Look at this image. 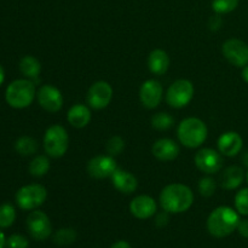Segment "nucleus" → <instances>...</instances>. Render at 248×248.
I'll use <instances>...</instances> for the list:
<instances>
[{"label": "nucleus", "instance_id": "obj_1", "mask_svg": "<svg viewBox=\"0 0 248 248\" xmlns=\"http://www.w3.org/2000/svg\"><path fill=\"white\" fill-rule=\"evenodd\" d=\"M194 194L189 186L173 183L165 186L160 194V205L167 213H183L191 207Z\"/></svg>", "mask_w": 248, "mask_h": 248}, {"label": "nucleus", "instance_id": "obj_2", "mask_svg": "<svg viewBox=\"0 0 248 248\" xmlns=\"http://www.w3.org/2000/svg\"><path fill=\"white\" fill-rule=\"evenodd\" d=\"M239 212L228 206L216 208L207 219V229L215 237H227L237 229Z\"/></svg>", "mask_w": 248, "mask_h": 248}, {"label": "nucleus", "instance_id": "obj_3", "mask_svg": "<svg viewBox=\"0 0 248 248\" xmlns=\"http://www.w3.org/2000/svg\"><path fill=\"white\" fill-rule=\"evenodd\" d=\"M36 96L35 85L28 79H18L12 81L5 92L7 104L15 109H23L33 103Z\"/></svg>", "mask_w": 248, "mask_h": 248}, {"label": "nucleus", "instance_id": "obj_4", "mask_svg": "<svg viewBox=\"0 0 248 248\" xmlns=\"http://www.w3.org/2000/svg\"><path fill=\"white\" fill-rule=\"evenodd\" d=\"M207 127L205 123L198 118H186L179 124L178 140L184 147L198 148L202 144L207 138Z\"/></svg>", "mask_w": 248, "mask_h": 248}, {"label": "nucleus", "instance_id": "obj_5", "mask_svg": "<svg viewBox=\"0 0 248 248\" xmlns=\"http://www.w3.org/2000/svg\"><path fill=\"white\" fill-rule=\"evenodd\" d=\"M69 137L65 128L61 125H52L44 136V149L51 157H61L67 153Z\"/></svg>", "mask_w": 248, "mask_h": 248}, {"label": "nucleus", "instance_id": "obj_6", "mask_svg": "<svg viewBox=\"0 0 248 248\" xmlns=\"http://www.w3.org/2000/svg\"><path fill=\"white\" fill-rule=\"evenodd\" d=\"M47 190L40 184H28L16 193V202L19 208L26 211L35 210L45 202Z\"/></svg>", "mask_w": 248, "mask_h": 248}, {"label": "nucleus", "instance_id": "obj_7", "mask_svg": "<svg viewBox=\"0 0 248 248\" xmlns=\"http://www.w3.org/2000/svg\"><path fill=\"white\" fill-rule=\"evenodd\" d=\"M193 97L194 85L186 79H179L174 81L166 92L167 104L176 109H181L188 106Z\"/></svg>", "mask_w": 248, "mask_h": 248}, {"label": "nucleus", "instance_id": "obj_8", "mask_svg": "<svg viewBox=\"0 0 248 248\" xmlns=\"http://www.w3.org/2000/svg\"><path fill=\"white\" fill-rule=\"evenodd\" d=\"M27 228L33 239L38 241L46 240L52 232L50 218L41 211H31L27 217Z\"/></svg>", "mask_w": 248, "mask_h": 248}, {"label": "nucleus", "instance_id": "obj_9", "mask_svg": "<svg viewBox=\"0 0 248 248\" xmlns=\"http://www.w3.org/2000/svg\"><path fill=\"white\" fill-rule=\"evenodd\" d=\"M111 98H113V89L107 81H97L92 84L86 94L87 104L96 110H101L108 107Z\"/></svg>", "mask_w": 248, "mask_h": 248}, {"label": "nucleus", "instance_id": "obj_10", "mask_svg": "<svg viewBox=\"0 0 248 248\" xmlns=\"http://www.w3.org/2000/svg\"><path fill=\"white\" fill-rule=\"evenodd\" d=\"M222 51L228 62L239 68L248 64V45L240 39H229L222 46Z\"/></svg>", "mask_w": 248, "mask_h": 248}, {"label": "nucleus", "instance_id": "obj_11", "mask_svg": "<svg viewBox=\"0 0 248 248\" xmlns=\"http://www.w3.org/2000/svg\"><path fill=\"white\" fill-rule=\"evenodd\" d=\"M118 169L116 161L110 155H97L92 157L87 164V173L96 179H103L111 177Z\"/></svg>", "mask_w": 248, "mask_h": 248}, {"label": "nucleus", "instance_id": "obj_12", "mask_svg": "<svg viewBox=\"0 0 248 248\" xmlns=\"http://www.w3.org/2000/svg\"><path fill=\"white\" fill-rule=\"evenodd\" d=\"M195 165L201 172L206 174L217 173L223 166V159L218 152L210 148L199 150L195 155Z\"/></svg>", "mask_w": 248, "mask_h": 248}, {"label": "nucleus", "instance_id": "obj_13", "mask_svg": "<svg viewBox=\"0 0 248 248\" xmlns=\"http://www.w3.org/2000/svg\"><path fill=\"white\" fill-rule=\"evenodd\" d=\"M38 102L48 113H57L63 107V96L57 87L43 85L38 91Z\"/></svg>", "mask_w": 248, "mask_h": 248}, {"label": "nucleus", "instance_id": "obj_14", "mask_svg": "<svg viewBox=\"0 0 248 248\" xmlns=\"http://www.w3.org/2000/svg\"><path fill=\"white\" fill-rule=\"evenodd\" d=\"M162 85L157 80L149 79L144 81L140 90V98L143 106L148 109H154L162 101Z\"/></svg>", "mask_w": 248, "mask_h": 248}, {"label": "nucleus", "instance_id": "obj_15", "mask_svg": "<svg viewBox=\"0 0 248 248\" xmlns=\"http://www.w3.org/2000/svg\"><path fill=\"white\" fill-rule=\"evenodd\" d=\"M244 140L235 131H228L218 138V150L225 156H236L242 149Z\"/></svg>", "mask_w": 248, "mask_h": 248}, {"label": "nucleus", "instance_id": "obj_16", "mask_svg": "<svg viewBox=\"0 0 248 248\" xmlns=\"http://www.w3.org/2000/svg\"><path fill=\"white\" fill-rule=\"evenodd\" d=\"M130 211L132 216L138 219H148L156 212V202L148 195L136 196L130 203Z\"/></svg>", "mask_w": 248, "mask_h": 248}, {"label": "nucleus", "instance_id": "obj_17", "mask_svg": "<svg viewBox=\"0 0 248 248\" xmlns=\"http://www.w3.org/2000/svg\"><path fill=\"white\" fill-rule=\"evenodd\" d=\"M179 145L170 138H161L156 140L152 148V153L157 160L172 161L179 155Z\"/></svg>", "mask_w": 248, "mask_h": 248}, {"label": "nucleus", "instance_id": "obj_18", "mask_svg": "<svg viewBox=\"0 0 248 248\" xmlns=\"http://www.w3.org/2000/svg\"><path fill=\"white\" fill-rule=\"evenodd\" d=\"M110 178L114 188L123 194H132L138 186L137 178L131 172L119 169V167L111 174Z\"/></svg>", "mask_w": 248, "mask_h": 248}, {"label": "nucleus", "instance_id": "obj_19", "mask_svg": "<svg viewBox=\"0 0 248 248\" xmlns=\"http://www.w3.org/2000/svg\"><path fill=\"white\" fill-rule=\"evenodd\" d=\"M148 67L155 75H164L170 67V57L166 51L156 48L150 52L148 57Z\"/></svg>", "mask_w": 248, "mask_h": 248}, {"label": "nucleus", "instance_id": "obj_20", "mask_svg": "<svg viewBox=\"0 0 248 248\" xmlns=\"http://www.w3.org/2000/svg\"><path fill=\"white\" fill-rule=\"evenodd\" d=\"M68 123L77 128H82L89 125L91 120V111L85 104H74L67 114Z\"/></svg>", "mask_w": 248, "mask_h": 248}, {"label": "nucleus", "instance_id": "obj_21", "mask_svg": "<svg viewBox=\"0 0 248 248\" xmlns=\"http://www.w3.org/2000/svg\"><path fill=\"white\" fill-rule=\"evenodd\" d=\"M245 179V172L240 166H230L223 172L220 184L225 190H234L239 188Z\"/></svg>", "mask_w": 248, "mask_h": 248}, {"label": "nucleus", "instance_id": "obj_22", "mask_svg": "<svg viewBox=\"0 0 248 248\" xmlns=\"http://www.w3.org/2000/svg\"><path fill=\"white\" fill-rule=\"evenodd\" d=\"M19 70L28 79H35L41 72V64L34 56H24L19 61Z\"/></svg>", "mask_w": 248, "mask_h": 248}, {"label": "nucleus", "instance_id": "obj_23", "mask_svg": "<svg viewBox=\"0 0 248 248\" xmlns=\"http://www.w3.org/2000/svg\"><path fill=\"white\" fill-rule=\"evenodd\" d=\"M15 149L19 155L23 156H29V155L35 154L38 150V142L34 138L28 137V136H23V137L18 138L15 143Z\"/></svg>", "mask_w": 248, "mask_h": 248}, {"label": "nucleus", "instance_id": "obj_24", "mask_svg": "<svg viewBox=\"0 0 248 248\" xmlns=\"http://www.w3.org/2000/svg\"><path fill=\"white\" fill-rule=\"evenodd\" d=\"M50 170V161L44 155H38L29 165V173L34 177H43Z\"/></svg>", "mask_w": 248, "mask_h": 248}, {"label": "nucleus", "instance_id": "obj_25", "mask_svg": "<svg viewBox=\"0 0 248 248\" xmlns=\"http://www.w3.org/2000/svg\"><path fill=\"white\" fill-rule=\"evenodd\" d=\"M16 219V210L11 203H2L0 206V228H9Z\"/></svg>", "mask_w": 248, "mask_h": 248}, {"label": "nucleus", "instance_id": "obj_26", "mask_svg": "<svg viewBox=\"0 0 248 248\" xmlns=\"http://www.w3.org/2000/svg\"><path fill=\"white\" fill-rule=\"evenodd\" d=\"M174 119L167 113H157L152 118V126L157 131H166L173 126Z\"/></svg>", "mask_w": 248, "mask_h": 248}, {"label": "nucleus", "instance_id": "obj_27", "mask_svg": "<svg viewBox=\"0 0 248 248\" xmlns=\"http://www.w3.org/2000/svg\"><path fill=\"white\" fill-rule=\"evenodd\" d=\"M239 1L240 0H213L212 9L218 15L229 14L239 6Z\"/></svg>", "mask_w": 248, "mask_h": 248}, {"label": "nucleus", "instance_id": "obj_28", "mask_svg": "<svg viewBox=\"0 0 248 248\" xmlns=\"http://www.w3.org/2000/svg\"><path fill=\"white\" fill-rule=\"evenodd\" d=\"M77 239V232L73 229H60L56 235L53 236V241L55 244L60 245V246H65V245H70L72 242H74V240Z\"/></svg>", "mask_w": 248, "mask_h": 248}, {"label": "nucleus", "instance_id": "obj_29", "mask_svg": "<svg viewBox=\"0 0 248 248\" xmlns=\"http://www.w3.org/2000/svg\"><path fill=\"white\" fill-rule=\"evenodd\" d=\"M235 208L239 215L248 216V188L237 191L235 195Z\"/></svg>", "mask_w": 248, "mask_h": 248}, {"label": "nucleus", "instance_id": "obj_30", "mask_svg": "<svg viewBox=\"0 0 248 248\" xmlns=\"http://www.w3.org/2000/svg\"><path fill=\"white\" fill-rule=\"evenodd\" d=\"M125 148V142L120 136H113L110 140L107 142L106 149L110 156H116V155L121 154Z\"/></svg>", "mask_w": 248, "mask_h": 248}, {"label": "nucleus", "instance_id": "obj_31", "mask_svg": "<svg viewBox=\"0 0 248 248\" xmlns=\"http://www.w3.org/2000/svg\"><path fill=\"white\" fill-rule=\"evenodd\" d=\"M199 191L202 196H212L215 194L216 189H217V184H216L215 179L210 178V177H205V178H201L199 181Z\"/></svg>", "mask_w": 248, "mask_h": 248}, {"label": "nucleus", "instance_id": "obj_32", "mask_svg": "<svg viewBox=\"0 0 248 248\" xmlns=\"http://www.w3.org/2000/svg\"><path fill=\"white\" fill-rule=\"evenodd\" d=\"M7 248H28V240L19 234L11 235L6 241Z\"/></svg>", "mask_w": 248, "mask_h": 248}, {"label": "nucleus", "instance_id": "obj_33", "mask_svg": "<svg viewBox=\"0 0 248 248\" xmlns=\"http://www.w3.org/2000/svg\"><path fill=\"white\" fill-rule=\"evenodd\" d=\"M237 230H239L240 235H242L244 237H248V219L240 220Z\"/></svg>", "mask_w": 248, "mask_h": 248}, {"label": "nucleus", "instance_id": "obj_34", "mask_svg": "<svg viewBox=\"0 0 248 248\" xmlns=\"http://www.w3.org/2000/svg\"><path fill=\"white\" fill-rule=\"evenodd\" d=\"M167 223H169V216H167V212L165 211V213H161V215L157 216L156 224L157 227H165Z\"/></svg>", "mask_w": 248, "mask_h": 248}, {"label": "nucleus", "instance_id": "obj_35", "mask_svg": "<svg viewBox=\"0 0 248 248\" xmlns=\"http://www.w3.org/2000/svg\"><path fill=\"white\" fill-rule=\"evenodd\" d=\"M220 26H222V19L218 16L212 17V18L210 19V28L213 29V31H217Z\"/></svg>", "mask_w": 248, "mask_h": 248}, {"label": "nucleus", "instance_id": "obj_36", "mask_svg": "<svg viewBox=\"0 0 248 248\" xmlns=\"http://www.w3.org/2000/svg\"><path fill=\"white\" fill-rule=\"evenodd\" d=\"M110 248H132L130 246V244L126 241H118L113 245Z\"/></svg>", "mask_w": 248, "mask_h": 248}, {"label": "nucleus", "instance_id": "obj_37", "mask_svg": "<svg viewBox=\"0 0 248 248\" xmlns=\"http://www.w3.org/2000/svg\"><path fill=\"white\" fill-rule=\"evenodd\" d=\"M242 79L248 84V64L245 65L244 69H242Z\"/></svg>", "mask_w": 248, "mask_h": 248}, {"label": "nucleus", "instance_id": "obj_38", "mask_svg": "<svg viewBox=\"0 0 248 248\" xmlns=\"http://www.w3.org/2000/svg\"><path fill=\"white\" fill-rule=\"evenodd\" d=\"M5 245H6V240H5V236L4 234H2V232L0 230V248H4Z\"/></svg>", "mask_w": 248, "mask_h": 248}, {"label": "nucleus", "instance_id": "obj_39", "mask_svg": "<svg viewBox=\"0 0 248 248\" xmlns=\"http://www.w3.org/2000/svg\"><path fill=\"white\" fill-rule=\"evenodd\" d=\"M4 80H5V70H4V68L0 65V86L2 85Z\"/></svg>", "mask_w": 248, "mask_h": 248}, {"label": "nucleus", "instance_id": "obj_40", "mask_svg": "<svg viewBox=\"0 0 248 248\" xmlns=\"http://www.w3.org/2000/svg\"><path fill=\"white\" fill-rule=\"evenodd\" d=\"M246 179H247V182H248V171H247V174H246Z\"/></svg>", "mask_w": 248, "mask_h": 248}]
</instances>
